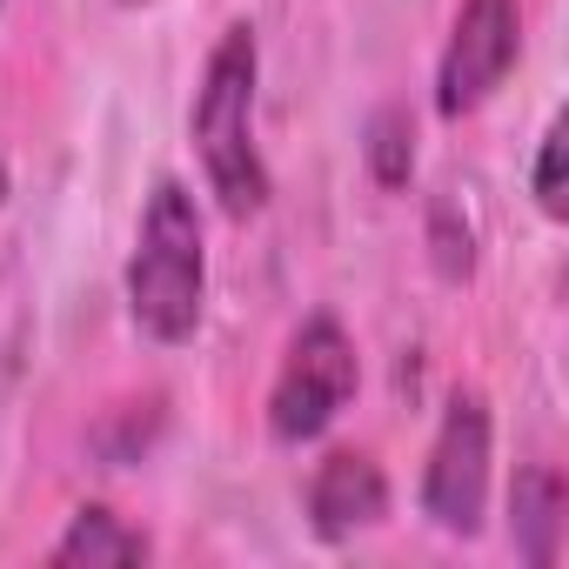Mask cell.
I'll return each mask as SVG.
<instances>
[{
    "instance_id": "7",
    "label": "cell",
    "mask_w": 569,
    "mask_h": 569,
    "mask_svg": "<svg viewBox=\"0 0 569 569\" xmlns=\"http://www.w3.org/2000/svg\"><path fill=\"white\" fill-rule=\"evenodd\" d=\"M562 509H569V489H562V476L549 462L516 469V482H509V536H516L522 562H536V569L556 562V549H562Z\"/></svg>"
},
{
    "instance_id": "12",
    "label": "cell",
    "mask_w": 569,
    "mask_h": 569,
    "mask_svg": "<svg viewBox=\"0 0 569 569\" xmlns=\"http://www.w3.org/2000/svg\"><path fill=\"white\" fill-rule=\"evenodd\" d=\"M0 201H8V168H0Z\"/></svg>"
},
{
    "instance_id": "2",
    "label": "cell",
    "mask_w": 569,
    "mask_h": 569,
    "mask_svg": "<svg viewBox=\"0 0 569 569\" xmlns=\"http://www.w3.org/2000/svg\"><path fill=\"white\" fill-rule=\"evenodd\" d=\"M201 296H208V248L194 194L181 181H154L128 254V316L154 342H188L201 329Z\"/></svg>"
},
{
    "instance_id": "1",
    "label": "cell",
    "mask_w": 569,
    "mask_h": 569,
    "mask_svg": "<svg viewBox=\"0 0 569 569\" xmlns=\"http://www.w3.org/2000/svg\"><path fill=\"white\" fill-rule=\"evenodd\" d=\"M254 74H261L254 28L234 21V28L214 41V54H208L201 88H194V114H188L201 174H208L214 201H221L234 221L261 214V201H268V161H261V148H254Z\"/></svg>"
},
{
    "instance_id": "3",
    "label": "cell",
    "mask_w": 569,
    "mask_h": 569,
    "mask_svg": "<svg viewBox=\"0 0 569 569\" xmlns=\"http://www.w3.org/2000/svg\"><path fill=\"white\" fill-rule=\"evenodd\" d=\"M356 342L342 336L336 316H316L296 329L289 356L274 369V389H268V436L274 442H316L349 402H356Z\"/></svg>"
},
{
    "instance_id": "6",
    "label": "cell",
    "mask_w": 569,
    "mask_h": 569,
    "mask_svg": "<svg viewBox=\"0 0 569 569\" xmlns=\"http://www.w3.org/2000/svg\"><path fill=\"white\" fill-rule=\"evenodd\" d=\"M389 516V476L376 469V456L362 449H336L316 482H309V522L322 542H342L356 529H376Z\"/></svg>"
},
{
    "instance_id": "5",
    "label": "cell",
    "mask_w": 569,
    "mask_h": 569,
    "mask_svg": "<svg viewBox=\"0 0 569 569\" xmlns=\"http://www.w3.org/2000/svg\"><path fill=\"white\" fill-rule=\"evenodd\" d=\"M516 54H522V0H462L436 68V114L442 121L476 114L509 81Z\"/></svg>"
},
{
    "instance_id": "9",
    "label": "cell",
    "mask_w": 569,
    "mask_h": 569,
    "mask_svg": "<svg viewBox=\"0 0 569 569\" xmlns=\"http://www.w3.org/2000/svg\"><path fill=\"white\" fill-rule=\"evenodd\" d=\"M362 154H369L376 188H409V174H416V121H409V108H376Z\"/></svg>"
},
{
    "instance_id": "11",
    "label": "cell",
    "mask_w": 569,
    "mask_h": 569,
    "mask_svg": "<svg viewBox=\"0 0 569 569\" xmlns=\"http://www.w3.org/2000/svg\"><path fill=\"white\" fill-rule=\"evenodd\" d=\"M562 161H569V121L556 114L549 134H542V148H536V208H542L549 221L569 214V174H562Z\"/></svg>"
},
{
    "instance_id": "10",
    "label": "cell",
    "mask_w": 569,
    "mask_h": 569,
    "mask_svg": "<svg viewBox=\"0 0 569 569\" xmlns=\"http://www.w3.org/2000/svg\"><path fill=\"white\" fill-rule=\"evenodd\" d=\"M429 254H436V274L442 281H469L476 274V234L456 214V201H436L429 208Z\"/></svg>"
},
{
    "instance_id": "4",
    "label": "cell",
    "mask_w": 569,
    "mask_h": 569,
    "mask_svg": "<svg viewBox=\"0 0 569 569\" xmlns=\"http://www.w3.org/2000/svg\"><path fill=\"white\" fill-rule=\"evenodd\" d=\"M489 502V402L476 389H456L422 469V516L449 536H476Z\"/></svg>"
},
{
    "instance_id": "8",
    "label": "cell",
    "mask_w": 569,
    "mask_h": 569,
    "mask_svg": "<svg viewBox=\"0 0 569 569\" xmlns=\"http://www.w3.org/2000/svg\"><path fill=\"white\" fill-rule=\"evenodd\" d=\"M48 562L54 569H128V562H148V536L134 522H121L114 509L88 502V509H74L68 536L48 549Z\"/></svg>"
}]
</instances>
